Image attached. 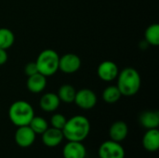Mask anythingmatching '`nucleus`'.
Returning a JSON list of instances; mask_svg holds the SVG:
<instances>
[{"label": "nucleus", "instance_id": "f257e3e1", "mask_svg": "<svg viewBox=\"0 0 159 158\" xmlns=\"http://www.w3.org/2000/svg\"><path fill=\"white\" fill-rule=\"evenodd\" d=\"M89 132L90 123L84 115H74L67 119L62 129L63 137L68 142H83L89 135Z\"/></svg>", "mask_w": 159, "mask_h": 158}, {"label": "nucleus", "instance_id": "f03ea898", "mask_svg": "<svg viewBox=\"0 0 159 158\" xmlns=\"http://www.w3.org/2000/svg\"><path fill=\"white\" fill-rule=\"evenodd\" d=\"M117 85L122 96L131 97L137 94L141 88L142 79L139 72L132 67H126L118 73Z\"/></svg>", "mask_w": 159, "mask_h": 158}, {"label": "nucleus", "instance_id": "7ed1b4c3", "mask_svg": "<svg viewBox=\"0 0 159 158\" xmlns=\"http://www.w3.org/2000/svg\"><path fill=\"white\" fill-rule=\"evenodd\" d=\"M34 116L33 106L25 101L14 102L8 109V117L11 123L18 127L28 126Z\"/></svg>", "mask_w": 159, "mask_h": 158}, {"label": "nucleus", "instance_id": "20e7f679", "mask_svg": "<svg viewBox=\"0 0 159 158\" xmlns=\"http://www.w3.org/2000/svg\"><path fill=\"white\" fill-rule=\"evenodd\" d=\"M60 56L53 49H45L41 51L35 61L38 73L46 77L52 76L59 71Z\"/></svg>", "mask_w": 159, "mask_h": 158}, {"label": "nucleus", "instance_id": "39448f33", "mask_svg": "<svg viewBox=\"0 0 159 158\" xmlns=\"http://www.w3.org/2000/svg\"><path fill=\"white\" fill-rule=\"evenodd\" d=\"M98 155L100 158H125L126 153L120 142L109 140L100 145Z\"/></svg>", "mask_w": 159, "mask_h": 158}, {"label": "nucleus", "instance_id": "423d86ee", "mask_svg": "<svg viewBox=\"0 0 159 158\" xmlns=\"http://www.w3.org/2000/svg\"><path fill=\"white\" fill-rule=\"evenodd\" d=\"M74 102L83 110H90L97 103V95L89 88H82L76 91Z\"/></svg>", "mask_w": 159, "mask_h": 158}, {"label": "nucleus", "instance_id": "0eeeda50", "mask_svg": "<svg viewBox=\"0 0 159 158\" xmlns=\"http://www.w3.org/2000/svg\"><path fill=\"white\" fill-rule=\"evenodd\" d=\"M36 139V134L29 126L18 127L15 134L14 141L20 148H28L34 144Z\"/></svg>", "mask_w": 159, "mask_h": 158}, {"label": "nucleus", "instance_id": "6e6552de", "mask_svg": "<svg viewBox=\"0 0 159 158\" xmlns=\"http://www.w3.org/2000/svg\"><path fill=\"white\" fill-rule=\"evenodd\" d=\"M81 67L80 58L74 53H66L62 57H60L59 70L64 74H74L77 72Z\"/></svg>", "mask_w": 159, "mask_h": 158}, {"label": "nucleus", "instance_id": "1a4fd4ad", "mask_svg": "<svg viewBox=\"0 0 159 158\" xmlns=\"http://www.w3.org/2000/svg\"><path fill=\"white\" fill-rule=\"evenodd\" d=\"M119 70L117 65L112 61H104L101 62L97 68V74L100 79L104 82H111L116 79Z\"/></svg>", "mask_w": 159, "mask_h": 158}, {"label": "nucleus", "instance_id": "9d476101", "mask_svg": "<svg viewBox=\"0 0 159 158\" xmlns=\"http://www.w3.org/2000/svg\"><path fill=\"white\" fill-rule=\"evenodd\" d=\"M63 158H85L87 149L80 142H68L62 149Z\"/></svg>", "mask_w": 159, "mask_h": 158}, {"label": "nucleus", "instance_id": "9b49d317", "mask_svg": "<svg viewBox=\"0 0 159 158\" xmlns=\"http://www.w3.org/2000/svg\"><path fill=\"white\" fill-rule=\"evenodd\" d=\"M41 135H42L43 143L49 148H54L59 146L61 143L62 140L64 139L62 130L52 127L48 128V129Z\"/></svg>", "mask_w": 159, "mask_h": 158}, {"label": "nucleus", "instance_id": "f8f14e48", "mask_svg": "<svg viewBox=\"0 0 159 158\" xmlns=\"http://www.w3.org/2000/svg\"><path fill=\"white\" fill-rule=\"evenodd\" d=\"M143 147L148 152H157L159 149L158 129H147L142 140Z\"/></svg>", "mask_w": 159, "mask_h": 158}, {"label": "nucleus", "instance_id": "ddd939ff", "mask_svg": "<svg viewBox=\"0 0 159 158\" xmlns=\"http://www.w3.org/2000/svg\"><path fill=\"white\" fill-rule=\"evenodd\" d=\"M129 134V127L124 121H116L112 124L109 129L110 140L121 142H123Z\"/></svg>", "mask_w": 159, "mask_h": 158}, {"label": "nucleus", "instance_id": "4468645a", "mask_svg": "<svg viewBox=\"0 0 159 158\" xmlns=\"http://www.w3.org/2000/svg\"><path fill=\"white\" fill-rule=\"evenodd\" d=\"M61 101L57 94L52 92H48L44 94L39 101L40 108L47 113H53L55 112L60 106Z\"/></svg>", "mask_w": 159, "mask_h": 158}, {"label": "nucleus", "instance_id": "2eb2a0df", "mask_svg": "<svg viewBox=\"0 0 159 158\" xmlns=\"http://www.w3.org/2000/svg\"><path fill=\"white\" fill-rule=\"evenodd\" d=\"M26 85L30 92L34 94L40 93L47 87V77L40 73H37L34 75L28 76Z\"/></svg>", "mask_w": 159, "mask_h": 158}, {"label": "nucleus", "instance_id": "dca6fc26", "mask_svg": "<svg viewBox=\"0 0 159 158\" xmlns=\"http://www.w3.org/2000/svg\"><path fill=\"white\" fill-rule=\"evenodd\" d=\"M139 121L141 126L146 129H158L159 113L157 111H152V110L143 112L139 117Z\"/></svg>", "mask_w": 159, "mask_h": 158}, {"label": "nucleus", "instance_id": "f3484780", "mask_svg": "<svg viewBox=\"0 0 159 158\" xmlns=\"http://www.w3.org/2000/svg\"><path fill=\"white\" fill-rule=\"evenodd\" d=\"M76 94L75 88L71 85H62L58 91V97L61 102L65 103H72L75 101V97Z\"/></svg>", "mask_w": 159, "mask_h": 158}, {"label": "nucleus", "instance_id": "a211bd4d", "mask_svg": "<svg viewBox=\"0 0 159 158\" xmlns=\"http://www.w3.org/2000/svg\"><path fill=\"white\" fill-rule=\"evenodd\" d=\"M121 93L116 86H109L102 92V100L109 104L117 102L121 98Z\"/></svg>", "mask_w": 159, "mask_h": 158}, {"label": "nucleus", "instance_id": "6ab92c4d", "mask_svg": "<svg viewBox=\"0 0 159 158\" xmlns=\"http://www.w3.org/2000/svg\"><path fill=\"white\" fill-rule=\"evenodd\" d=\"M145 41L149 46L157 47L159 45V25L157 23L151 24L147 27L144 34Z\"/></svg>", "mask_w": 159, "mask_h": 158}, {"label": "nucleus", "instance_id": "aec40b11", "mask_svg": "<svg viewBox=\"0 0 159 158\" xmlns=\"http://www.w3.org/2000/svg\"><path fill=\"white\" fill-rule=\"evenodd\" d=\"M15 42V35L8 28H0V48L7 49L13 46Z\"/></svg>", "mask_w": 159, "mask_h": 158}, {"label": "nucleus", "instance_id": "412c9836", "mask_svg": "<svg viewBox=\"0 0 159 158\" xmlns=\"http://www.w3.org/2000/svg\"><path fill=\"white\" fill-rule=\"evenodd\" d=\"M28 126L33 129V131L36 135H39V134H43L48 129V121L44 117L35 116L34 115L33 117V119L31 120V122L29 123Z\"/></svg>", "mask_w": 159, "mask_h": 158}, {"label": "nucleus", "instance_id": "4be33fe9", "mask_svg": "<svg viewBox=\"0 0 159 158\" xmlns=\"http://www.w3.org/2000/svg\"><path fill=\"white\" fill-rule=\"evenodd\" d=\"M66 121H67V119L63 115H61V114H54L50 118V125H51L52 128L62 130Z\"/></svg>", "mask_w": 159, "mask_h": 158}, {"label": "nucleus", "instance_id": "5701e85b", "mask_svg": "<svg viewBox=\"0 0 159 158\" xmlns=\"http://www.w3.org/2000/svg\"><path fill=\"white\" fill-rule=\"evenodd\" d=\"M24 73L27 76H31V75H34L35 74L38 73V69H37V66H36V63L35 61L34 62H28L25 66H24Z\"/></svg>", "mask_w": 159, "mask_h": 158}, {"label": "nucleus", "instance_id": "b1692460", "mask_svg": "<svg viewBox=\"0 0 159 158\" xmlns=\"http://www.w3.org/2000/svg\"><path fill=\"white\" fill-rule=\"evenodd\" d=\"M7 53L6 49L0 48V65H3L7 62Z\"/></svg>", "mask_w": 159, "mask_h": 158}, {"label": "nucleus", "instance_id": "393cba45", "mask_svg": "<svg viewBox=\"0 0 159 158\" xmlns=\"http://www.w3.org/2000/svg\"><path fill=\"white\" fill-rule=\"evenodd\" d=\"M98 158H100V157H98Z\"/></svg>", "mask_w": 159, "mask_h": 158}]
</instances>
